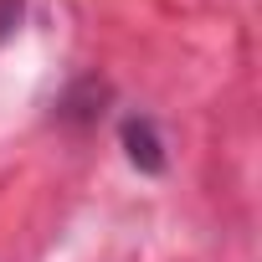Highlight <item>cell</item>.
Instances as JSON below:
<instances>
[{
	"label": "cell",
	"instance_id": "6da1fadb",
	"mask_svg": "<svg viewBox=\"0 0 262 262\" xmlns=\"http://www.w3.org/2000/svg\"><path fill=\"white\" fill-rule=\"evenodd\" d=\"M118 139H123V155H128L134 170H144V175H160L165 170V144H160V128L149 118H123Z\"/></svg>",
	"mask_w": 262,
	"mask_h": 262
},
{
	"label": "cell",
	"instance_id": "7a4b0ae2",
	"mask_svg": "<svg viewBox=\"0 0 262 262\" xmlns=\"http://www.w3.org/2000/svg\"><path fill=\"white\" fill-rule=\"evenodd\" d=\"M16 21H21V0H0V36H6Z\"/></svg>",
	"mask_w": 262,
	"mask_h": 262
}]
</instances>
